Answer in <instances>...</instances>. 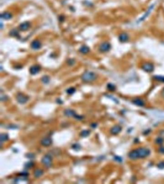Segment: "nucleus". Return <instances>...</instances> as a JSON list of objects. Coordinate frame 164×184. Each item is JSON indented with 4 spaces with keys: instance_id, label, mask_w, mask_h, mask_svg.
<instances>
[{
    "instance_id": "11",
    "label": "nucleus",
    "mask_w": 164,
    "mask_h": 184,
    "mask_svg": "<svg viewBox=\"0 0 164 184\" xmlns=\"http://www.w3.org/2000/svg\"><path fill=\"white\" fill-rule=\"evenodd\" d=\"M129 157L130 159H131L132 160H136V159H138L139 157H138V155L136 150H133V151H132L131 152H130L129 153Z\"/></svg>"
},
{
    "instance_id": "7",
    "label": "nucleus",
    "mask_w": 164,
    "mask_h": 184,
    "mask_svg": "<svg viewBox=\"0 0 164 184\" xmlns=\"http://www.w3.org/2000/svg\"><path fill=\"white\" fill-rule=\"evenodd\" d=\"M40 143H41V144L43 146L48 147L52 144V141L51 138L46 137L42 139L40 142Z\"/></svg>"
},
{
    "instance_id": "19",
    "label": "nucleus",
    "mask_w": 164,
    "mask_h": 184,
    "mask_svg": "<svg viewBox=\"0 0 164 184\" xmlns=\"http://www.w3.org/2000/svg\"><path fill=\"white\" fill-rule=\"evenodd\" d=\"M34 166V163L32 161H29L28 162H27L25 165L24 167L25 169H29L31 168H32Z\"/></svg>"
},
{
    "instance_id": "8",
    "label": "nucleus",
    "mask_w": 164,
    "mask_h": 184,
    "mask_svg": "<svg viewBox=\"0 0 164 184\" xmlns=\"http://www.w3.org/2000/svg\"><path fill=\"white\" fill-rule=\"evenodd\" d=\"M40 68L39 66L34 65L30 68V73L32 75H35L40 72Z\"/></svg>"
},
{
    "instance_id": "15",
    "label": "nucleus",
    "mask_w": 164,
    "mask_h": 184,
    "mask_svg": "<svg viewBox=\"0 0 164 184\" xmlns=\"http://www.w3.org/2000/svg\"><path fill=\"white\" fill-rule=\"evenodd\" d=\"M133 103L134 104H135L138 106H142L144 105V102L141 99H139V98H137L136 99H134L133 101Z\"/></svg>"
},
{
    "instance_id": "25",
    "label": "nucleus",
    "mask_w": 164,
    "mask_h": 184,
    "mask_svg": "<svg viewBox=\"0 0 164 184\" xmlns=\"http://www.w3.org/2000/svg\"><path fill=\"white\" fill-rule=\"evenodd\" d=\"M26 156L27 158L29 159H34L35 158V154L32 153H28L26 154Z\"/></svg>"
},
{
    "instance_id": "4",
    "label": "nucleus",
    "mask_w": 164,
    "mask_h": 184,
    "mask_svg": "<svg viewBox=\"0 0 164 184\" xmlns=\"http://www.w3.org/2000/svg\"><path fill=\"white\" fill-rule=\"evenodd\" d=\"M28 99L29 98L28 96L22 93H19L17 96V102L21 104H24L27 103Z\"/></svg>"
},
{
    "instance_id": "33",
    "label": "nucleus",
    "mask_w": 164,
    "mask_h": 184,
    "mask_svg": "<svg viewBox=\"0 0 164 184\" xmlns=\"http://www.w3.org/2000/svg\"><path fill=\"white\" fill-rule=\"evenodd\" d=\"M57 103H58L59 104H62L63 103V102L62 101V100H61L60 99H57Z\"/></svg>"
},
{
    "instance_id": "22",
    "label": "nucleus",
    "mask_w": 164,
    "mask_h": 184,
    "mask_svg": "<svg viewBox=\"0 0 164 184\" xmlns=\"http://www.w3.org/2000/svg\"><path fill=\"white\" fill-rule=\"evenodd\" d=\"M81 145L79 143H75L72 145V148L76 151H79L81 149Z\"/></svg>"
},
{
    "instance_id": "1",
    "label": "nucleus",
    "mask_w": 164,
    "mask_h": 184,
    "mask_svg": "<svg viewBox=\"0 0 164 184\" xmlns=\"http://www.w3.org/2000/svg\"><path fill=\"white\" fill-rule=\"evenodd\" d=\"M81 79L83 81L89 83L94 81L96 79V75L95 73L91 72H86L81 76Z\"/></svg>"
},
{
    "instance_id": "3",
    "label": "nucleus",
    "mask_w": 164,
    "mask_h": 184,
    "mask_svg": "<svg viewBox=\"0 0 164 184\" xmlns=\"http://www.w3.org/2000/svg\"><path fill=\"white\" fill-rule=\"evenodd\" d=\"M52 160L51 156L50 154H46L42 157L41 162L46 167L49 168L52 165Z\"/></svg>"
},
{
    "instance_id": "35",
    "label": "nucleus",
    "mask_w": 164,
    "mask_h": 184,
    "mask_svg": "<svg viewBox=\"0 0 164 184\" xmlns=\"http://www.w3.org/2000/svg\"><path fill=\"white\" fill-rule=\"evenodd\" d=\"M157 142H158V143H161L162 142L163 140H162L161 139H158L157 140Z\"/></svg>"
},
{
    "instance_id": "5",
    "label": "nucleus",
    "mask_w": 164,
    "mask_h": 184,
    "mask_svg": "<svg viewBox=\"0 0 164 184\" xmlns=\"http://www.w3.org/2000/svg\"><path fill=\"white\" fill-rule=\"evenodd\" d=\"M142 69L146 72L151 73L153 72L154 70L153 65L151 63H144L142 67Z\"/></svg>"
},
{
    "instance_id": "28",
    "label": "nucleus",
    "mask_w": 164,
    "mask_h": 184,
    "mask_svg": "<svg viewBox=\"0 0 164 184\" xmlns=\"http://www.w3.org/2000/svg\"><path fill=\"white\" fill-rule=\"evenodd\" d=\"M19 175L22 177H27L29 175V173L27 172H21L19 173Z\"/></svg>"
},
{
    "instance_id": "20",
    "label": "nucleus",
    "mask_w": 164,
    "mask_h": 184,
    "mask_svg": "<svg viewBox=\"0 0 164 184\" xmlns=\"http://www.w3.org/2000/svg\"><path fill=\"white\" fill-rule=\"evenodd\" d=\"M90 133V131L89 130H83L80 133V136L82 137L85 138L89 136Z\"/></svg>"
},
{
    "instance_id": "26",
    "label": "nucleus",
    "mask_w": 164,
    "mask_h": 184,
    "mask_svg": "<svg viewBox=\"0 0 164 184\" xmlns=\"http://www.w3.org/2000/svg\"><path fill=\"white\" fill-rule=\"evenodd\" d=\"M11 35L12 36H15V37H17L18 35V32L16 30H13L11 31V33H10Z\"/></svg>"
},
{
    "instance_id": "16",
    "label": "nucleus",
    "mask_w": 164,
    "mask_h": 184,
    "mask_svg": "<svg viewBox=\"0 0 164 184\" xmlns=\"http://www.w3.org/2000/svg\"><path fill=\"white\" fill-rule=\"evenodd\" d=\"M43 174V171L41 169H37L34 172V175L36 178L40 177Z\"/></svg>"
},
{
    "instance_id": "12",
    "label": "nucleus",
    "mask_w": 164,
    "mask_h": 184,
    "mask_svg": "<svg viewBox=\"0 0 164 184\" xmlns=\"http://www.w3.org/2000/svg\"><path fill=\"white\" fill-rule=\"evenodd\" d=\"M30 26V24L28 22H24L22 23L20 26H19V28L22 31H26L28 30Z\"/></svg>"
},
{
    "instance_id": "30",
    "label": "nucleus",
    "mask_w": 164,
    "mask_h": 184,
    "mask_svg": "<svg viewBox=\"0 0 164 184\" xmlns=\"http://www.w3.org/2000/svg\"><path fill=\"white\" fill-rule=\"evenodd\" d=\"M1 99L2 101H6L8 100V97L6 95H2Z\"/></svg>"
},
{
    "instance_id": "24",
    "label": "nucleus",
    "mask_w": 164,
    "mask_h": 184,
    "mask_svg": "<svg viewBox=\"0 0 164 184\" xmlns=\"http://www.w3.org/2000/svg\"><path fill=\"white\" fill-rule=\"evenodd\" d=\"M41 80H42V82H43V83L47 84H48V83L49 82V81H50V79H49V77L48 76H43V77L42 78Z\"/></svg>"
},
{
    "instance_id": "27",
    "label": "nucleus",
    "mask_w": 164,
    "mask_h": 184,
    "mask_svg": "<svg viewBox=\"0 0 164 184\" xmlns=\"http://www.w3.org/2000/svg\"><path fill=\"white\" fill-rule=\"evenodd\" d=\"M74 118H75L76 119H78V120H82L83 118V116H80V115H77V114L75 115V116H74Z\"/></svg>"
},
{
    "instance_id": "10",
    "label": "nucleus",
    "mask_w": 164,
    "mask_h": 184,
    "mask_svg": "<svg viewBox=\"0 0 164 184\" xmlns=\"http://www.w3.org/2000/svg\"><path fill=\"white\" fill-rule=\"evenodd\" d=\"M122 130V128L120 126H115L114 127H113L111 130V133L112 134L114 135H116L119 133Z\"/></svg>"
},
{
    "instance_id": "6",
    "label": "nucleus",
    "mask_w": 164,
    "mask_h": 184,
    "mask_svg": "<svg viewBox=\"0 0 164 184\" xmlns=\"http://www.w3.org/2000/svg\"><path fill=\"white\" fill-rule=\"evenodd\" d=\"M111 48V45L108 42H104L100 46V50L101 51L105 52L109 51Z\"/></svg>"
},
{
    "instance_id": "14",
    "label": "nucleus",
    "mask_w": 164,
    "mask_h": 184,
    "mask_svg": "<svg viewBox=\"0 0 164 184\" xmlns=\"http://www.w3.org/2000/svg\"><path fill=\"white\" fill-rule=\"evenodd\" d=\"M119 39L122 42H125L129 39V37L128 35L125 33H123L119 36Z\"/></svg>"
},
{
    "instance_id": "36",
    "label": "nucleus",
    "mask_w": 164,
    "mask_h": 184,
    "mask_svg": "<svg viewBox=\"0 0 164 184\" xmlns=\"http://www.w3.org/2000/svg\"><path fill=\"white\" fill-rule=\"evenodd\" d=\"M162 95L163 96V97H164V88L163 89V91H162Z\"/></svg>"
},
{
    "instance_id": "23",
    "label": "nucleus",
    "mask_w": 164,
    "mask_h": 184,
    "mask_svg": "<svg viewBox=\"0 0 164 184\" xmlns=\"http://www.w3.org/2000/svg\"><path fill=\"white\" fill-rule=\"evenodd\" d=\"M76 92V89L74 87H70L67 90V93L68 95H72Z\"/></svg>"
},
{
    "instance_id": "21",
    "label": "nucleus",
    "mask_w": 164,
    "mask_h": 184,
    "mask_svg": "<svg viewBox=\"0 0 164 184\" xmlns=\"http://www.w3.org/2000/svg\"><path fill=\"white\" fill-rule=\"evenodd\" d=\"M79 50L81 53L83 54H86L89 51V48L87 46H83L80 47Z\"/></svg>"
},
{
    "instance_id": "34",
    "label": "nucleus",
    "mask_w": 164,
    "mask_h": 184,
    "mask_svg": "<svg viewBox=\"0 0 164 184\" xmlns=\"http://www.w3.org/2000/svg\"><path fill=\"white\" fill-rule=\"evenodd\" d=\"M97 124L95 123H92L91 124V127L92 128H95L96 127H97Z\"/></svg>"
},
{
    "instance_id": "18",
    "label": "nucleus",
    "mask_w": 164,
    "mask_h": 184,
    "mask_svg": "<svg viewBox=\"0 0 164 184\" xmlns=\"http://www.w3.org/2000/svg\"><path fill=\"white\" fill-rule=\"evenodd\" d=\"M0 139H1V142H6L9 139V136L6 133H2L1 134V137H0Z\"/></svg>"
},
{
    "instance_id": "32",
    "label": "nucleus",
    "mask_w": 164,
    "mask_h": 184,
    "mask_svg": "<svg viewBox=\"0 0 164 184\" xmlns=\"http://www.w3.org/2000/svg\"><path fill=\"white\" fill-rule=\"evenodd\" d=\"M156 79H158V80H160V81H162L164 82V77H162V76H157Z\"/></svg>"
},
{
    "instance_id": "9",
    "label": "nucleus",
    "mask_w": 164,
    "mask_h": 184,
    "mask_svg": "<svg viewBox=\"0 0 164 184\" xmlns=\"http://www.w3.org/2000/svg\"><path fill=\"white\" fill-rule=\"evenodd\" d=\"M64 114L66 116L68 117H74L76 114L75 111L70 109H67L64 111Z\"/></svg>"
},
{
    "instance_id": "17",
    "label": "nucleus",
    "mask_w": 164,
    "mask_h": 184,
    "mask_svg": "<svg viewBox=\"0 0 164 184\" xmlns=\"http://www.w3.org/2000/svg\"><path fill=\"white\" fill-rule=\"evenodd\" d=\"M1 17L3 18V19H5L6 20H8V19H10L12 17V15L9 13L6 12V13H4L1 15Z\"/></svg>"
},
{
    "instance_id": "29",
    "label": "nucleus",
    "mask_w": 164,
    "mask_h": 184,
    "mask_svg": "<svg viewBox=\"0 0 164 184\" xmlns=\"http://www.w3.org/2000/svg\"><path fill=\"white\" fill-rule=\"evenodd\" d=\"M107 88L110 90H114L115 89V86L112 84H108L107 85Z\"/></svg>"
},
{
    "instance_id": "13",
    "label": "nucleus",
    "mask_w": 164,
    "mask_h": 184,
    "mask_svg": "<svg viewBox=\"0 0 164 184\" xmlns=\"http://www.w3.org/2000/svg\"><path fill=\"white\" fill-rule=\"evenodd\" d=\"M31 47L34 49H39L41 47V44L39 41L35 40L31 43Z\"/></svg>"
},
{
    "instance_id": "31",
    "label": "nucleus",
    "mask_w": 164,
    "mask_h": 184,
    "mask_svg": "<svg viewBox=\"0 0 164 184\" xmlns=\"http://www.w3.org/2000/svg\"><path fill=\"white\" fill-rule=\"evenodd\" d=\"M158 167L159 168H160V169L164 168V162H161L159 163L158 165Z\"/></svg>"
},
{
    "instance_id": "2",
    "label": "nucleus",
    "mask_w": 164,
    "mask_h": 184,
    "mask_svg": "<svg viewBox=\"0 0 164 184\" xmlns=\"http://www.w3.org/2000/svg\"><path fill=\"white\" fill-rule=\"evenodd\" d=\"M139 158H145L148 156L150 153V151L148 149L145 148H140L136 150Z\"/></svg>"
}]
</instances>
